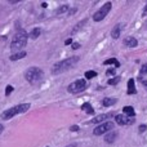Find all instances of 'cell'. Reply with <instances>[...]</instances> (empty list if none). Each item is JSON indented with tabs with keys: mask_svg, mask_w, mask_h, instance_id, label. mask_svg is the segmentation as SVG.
I'll return each mask as SVG.
<instances>
[{
	"mask_svg": "<svg viewBox=\"0 0 147 147\" xmlns=\"http://www.w3.org/2000/svg\"><path fill=\"white\" fill-rule=\"evenodd\" d=\"M30 107H31L30 103H21V105H17V106H13L12 109H8V110H5V111L3 112L1 119L3 120H9V119H12L13 116H16V115L23 114V112L28 111Z\"/></svg>",
	"mask_w": 147,
	"mask_h": 147,
	"instance_id": "obj_3",
	"label": "cell"
},
{
	"mask_svg": "<svg viewBox=\"0 0 147 147\" xmlns=\"http://www.w3.org/2000/svg\"><path fill=\"white\" fill-rule=\"evenodd\" d=\"M70 130H71V132H78L79 127H78V125H71V127H70Z\"/></svg>",
	"mask_w": 147,
	"mask_h": 147,
	"instance_id": "obj_26",
	"label": "cell"
},
{
	"mask_svg": "<svg viewBox=\"0 0 147 147\" xmlns=\"http://www.w3.org/2000/svg\"><path fill=\"white\" fill-rule=\"evenodd\" d=\"M141 74H142V75H146L147 74V63L142 65V67H141Z\"/></svg>",
	"mask_w": 147,
	"mask_h": 147,
	"instance_id": "obj_25",
	"label": "cell"
},
{
	"mask_svg": "<svg viewBox=\"0 0 147 147\" xmlns=\"http://www.w3.org/2000/svg\"><path fill=\"white\" fill-rule=\"evenodd\" d=\"M41 34V30L39 27H35V28H32V30L30 31V34H28V38H31V39H36V38H39V35Z\"/></svg>",
	"mask_w": 147,
	"mask_h": 147,
	"instance_id": "obj_16",
	"label": "cell"
},
{
	"mask_svg": "<svg viewBox=\"0 0 147 147\" xmlns=\"http://www.w3.org/2000/svg\"><path fill=\"white\" fill-rule=\"evenodd\" d=\"M116 132H114V130H112V132H110L109 134H106V137H105V141H106L107 143H112L115 141V138H116Z\"/></svg>",
	"mask_w": 147,
	"mask_h": 147,
	"instance_id": "obj_17",
	"label": "cell"
},
{
	"mask_svg": "<svg viewBox=\"0 0 147 147\" xmlns=\"http://www.w3.org/2000/svg\"><path fill=\"white\" fill-rule=\"evenodd\" d=\"M65 44H66V45H70V44H74V43H72V39H71V38H70V39H67V40L65 41Z\"/></svg>",
	"mask_w": 147,
	"mask_h": 147,
	"instance_id": "obj_30",
	"label": "cell"
},
{
	"mask_svg": "<svg viewBox=\"0 0 147 147\" xmlns=\"http://www.w3.org/2000/svg\"><path fill=\"white\" fill-rule=\"evenodd\" d=\"M70 9V7L69 5H62L61 8H58V9L56 10V14H62V13H65V12H67V10Z\"/></svg>",
	"mask_w": 147,
	"mask_h": 147,
	"instance_id": "obj_20",
	"label": "cell"
},
{
	"mask_svg": "<svg viewBox=\"0 0 147 147\" xmlns=\"http://www.w3.org/2000/svg\"><path fill=\"white\" fill-rule=\"evenodd\" d=\"M120 79H121V78H119V76H115V78L110 79L107 83H109V85H116V84L120 81Z\"/></svg>",
	"mask_w": 147,
	"mask_h": 147,
	"instance_id": "obj_21",
	"label": "cell"
},
{
	"mask_svg": "<svg viewBox=\"0 0 147 147\" xmlns=\"http://www.w3.org/2000/svg\"><path fill=\"white\" fill-rule=\"evenodd\" d=\"M112 116H114V114H112V112H109V114H102V115H98V116L94 117V119L92 120V123H94V124H98V123H102L103 120L111 119Z\"/></svg>",
	"mask_w": 147,
	"mask_h": 147,
	"instance_id": "obj_9",
	"label": "cell"
},
{
	"mask_svg": "<svg viewBox=\"0 0 147 147\" xmlns=\"http://www.w3.org/2000/svg\"><path fill=\"white\" fill-rule=\"evenodd\" d=\"M115 120H116V123L119 125H130L134 123V119L127 116V115H116V116H115Z\"/></svg>",
	"mask_w": 147,
	"mask_h": 147,
	"instance_id": "obj_8",
	"label": "cell"
},
{
	"mask_svg": "<svg viewBox=\"0 0 147 147\" xmlns=\"http://www.w3.org/2000/svg\"><path fill=\"white\" fill-rule=\"evenodd\" d=\"M26 54L27 53H26L25 51H21V52H18V53H16V54H12V56H10V61H18V59L26 57Z\"/></svg>",
	"mask_w": 147,
	"mask_h": 147,
	"instance_id": "obj_15",
	"label": "cell"
},
{
	"mask_svg": "<svg viewBox=\"0 0 147 147\" xmlns=\"http://www.w3.org/2000/svg\"><path fill=\"white\" fill-rule=\"evenodd\" d=\"M79 59H80V57H78V56L70 57V58H66V59H62V61H59V62H57V63L53 65V67H52V72H53L54 75H57V74L67 71L69 69H71L74 65L78 63Z\"/></svg>",
	"mask_w": 147,
	"mask_h": 147,
	"instance_id": "obj_1",
	"label": "cell"
},
{
	"mask_svg": "<svg viewBox=\"0 0 147 147\" xmlns=\"http://www.w3.org/2000/svg\"><path fill=\"white\" fill-rule=\"evenodd\" d=\"M112 129H114V123L107 121V123H103V124H99L98 127L94 128L93 134L101 136V134H105V133H107V132H112Z\"/></svg>",
	"mask_w": 147,
	"mask_h": 147,
	"instance_id": "obj_7",
	"label": "cell"
},
{
	"mask_svg": "<svg viewBox=\"0 0 147 147\" xmlns=\"http://www.w3.org/2000/svg\"><path fill=\"white\" fill-rule=\"evenodd\" d=\"M85 23H86V20H83V21H81V22H79L78 25L75 26V28H74V30H72V32H76V31H78V30H80V28L83 27V26L85 25Z\"/></svg>",
	"mask_w": 147,
	"mask_h": 147,
	"instance_id": "obj_23",
	"label": "cell"
},
{
	"mask_svg": "<svg viewBox=\"0 0 147 147\" xmlns=\"http://www.w3.org/2000/svg\"><path fill=\"white\" fill-rule=\"evenodd\" d=\"M136 85H134V79H129L128 80V94H136Z\"/></svg>",
	"mask_w": 147,
	"mask_h": 147,
	"instance_id": "obj_13",
	"label": "cell"
},
{
	"mask_svg": "<svg viewBox=\"0 0 147 147\" xmlns=\"http://www.w3.org/2000/svg\"><path fill=\"white\" fill-rule=\"evenodd\" d=\"M114 74H115V70L114 69H111V70H107V71H106V75H114Z\"/></svg>",
	"mask_w": 147,
	"mask_h": 147,
	"instance_id": "obj_27",
	"label": "cell"
},
{
	"mask_svg": "<svg viewBox=\"0 0 147 147\" xmlns=\"http://www.w3.org/2000/svg\"><path fill=\"white\" fill-rule=\"evenodd\" d=\"M115 103H116V98H103V101H102V105L105 107H110Z\"/></svg>",
	"mask_w": 147,
	"mask_h": 147,
	"instance_id": "obj_18",
	"label": "cell"
},
{
	"mask_svg": "<svg viewBox=\"0 0 147 147\" xmlns=\"http://www.w3.org/2000/svg\"><path fill=\"white\" fill-rule=\"evenodd\" d=\"M86 88V81L84 80V79H79V80L74 81L71 83L69 86H67V90L70 92V93H80V92H83L84 89Z\"/></svg>",
	"mask_w": 147,
	"mask_h": 147,
	"instance_id": "obj_6",
	"label": "cell"
},
{
	"mask_svg": "<svg viewBox=\"0 0 147 147\" xmlns=\"http://www.w3.org/2000/svg\"><path fill=\"white\" fill-rule=\"evenodd\" d=\"M3 130H4V127H3V124H0V134H1Z\"/></svg>",
	"mask_w": 147,
	"mask_h": 147,
	"instance_id": "obj_32",
	"label": "cell"
},
{
	"mask_svg": "<svg viewBox=\"0 0 147 147\" xmlns=\"http://www.w3.org/2000/svg\"><path fill=\"white\" fill-rule=\"evenodd\" d=\"M140 81H141V83L143 84V85L146 86V89H147V81H146V80H143V79H140Z\"/></svg>",
	"mask_w": 147,
	"mask_h": 147,
	"instance_id": "obj_31",
	"label": "cell"
},
{
	"mask_svg": "<svg viewBox=\"0 0 147 147\" xmlns=\"http://www.w3.org/2000/svg\"><path fill=\"white\" fill-rule=\"evenodd\" d=\"M66 147H76V143H72V145H69V146H66Z\"/></svg>",
	"mask_w": 147,
	"mask_h": 147,
	"instance_id": "obj_33",
	"label": "cell"
},
{
	"mask_svg": "<svg viewBox=\"0 0 147 147\" xmlns=\"http://www.w3.org/2000/svg\"><path fill=\"white\" fill-rule=\"evenodd\" d=\"M120 32H121V25L117 23V25L115 26V27L112 28V31H111V38L112 39H117L120 36Z\"/></svg>",
	"mask_w": 147,
	"mask_h": 147,
	"instance_id": "obj_11",
	"label": "cell"
},
{
	"mask_svg": "<svg viewBox=\"0 0 147 147\" xmlns=\"http://www.w3.org/2000/svg\"><path fill=\"white\" fill-rule=\"evenodd\" d=\"M103 65H114L115 67H120V62L116 58H109L103 62Z\"/></svg>",
	"mask_w": 147,
	"mask_h": 147,
	"instance_id": "obj_19",
	"label": "cell"
},
{
	"mask_svg": "<svg viewBox=\"0 0 147 147\" xmlns=\"http://www.w3.org/2000/svg\"><path fill=\"white\" fill-rule=\"evenodd\" d=\"M123 112H124V115H127V116H129V117H134V115H136V111L132 106H125L124 109H123Z\"/></svg>",
	"mask_w": 147,
	"mask_h": 147,
	"instance_id": "obj_12",
	"label": "cell"
},
{
	"mask_svg": "<svg viewBox=\"0 0 147 147\" xmlns=\"http://www.w3.org/2000/svg\"><path fill=\"white\" fill-rule=\"evenodd\" d=\"M27 39L28 35L25 30H20L12 39V43H10V49L12 51H20V49L25 48L26 44H27Z\"/></svg>",
	"mask_w": 147,
	"mask_h": 147,
	"instance_id": "obj_2",
	"label": "cell"
},
{
	"mask_svg": "<svg viewBox=\"0 0 147 147\" xmlns=\"http://www.w3.org/2000/svg\"><path fill=\"white\" fill-rule=\"evenodd\" d=\"M12 92H13V86L12 85H8L7 88H5V96H9Z\"/></svg>",
	"mask_w": 147,
	"mask_h": 147,
	"instance_id": "obj_24",
	"label": "cell"
},
{
	"mask_svg": "<svg viewBox=\"0 0 147 147\" xmlns=\"http://www.w3.org/2000/svg\"><path fill=\"white\" fill-rule=\"evenodd\" d=\"M111 8H112V3H111V1H107L106 4H103V5H102V7L99 8V9L93 14V21H94V22H99V21L105 20V17L109 14V12L111 10Z\"/></svg>",
	"mask_w": 147,
	"mask_h": 147,
	"instance_id": "obj_5",
	"label": "cell"
},
{
	"mask_svg": "<svg viewBox=\"0 0 147 147\" xmlns=\"http://www.w3.org/2000/svg\"><path fill=\"white\" fill-rule=\"evenodd\" d=\"M81 110H84L88 115H93L94 114V109L90 106V103H88V102H85V103L81 105Z\"/></svg>",
	"mask_w": 147,
	"mask_h": 147,
	"instance_id": "obj_14",
	"label": "cell"
},
{
	"mask_svg": "<svg viewBox=\"0 0 147 147\" xmlns=\"http://www.w3.org/2000/svg\"><path fill=\"white\" fill-rule=\"evenodd\" d=\"M43 76H44L43 70L39 69V67H30V69L25 72V79L31 84L40 81L41 79H43Z\"/></svg>",
	"mask_w": 147,
	"mask_h": 147,
	"instance_id": "obj_4",
	"label": "cell"
},
{
	"mask_svg": "<svg viewBox=\"0 0 147 147\" xmlns=\"http://www.w3.org/2000/svg\"><path fill=\"white\" fill-rule=\"evenodd\" d=\"M79 48H80V44H79V43H74L72 44V49H75V51H76V49H79Z\"/></svg>",
	"mask_w": 147,
	"mask_h": 147,
	"instance_id": "obj_28",
	"label": "cell"
},
{
	"mask_svg": "<svg viewBox=\"0 0 147 147\" xmlns=\"http://www.w3.org/2000/svg\"><path fill=\"white\" fill-rule=\"evenodd\" d=\"M84 76H85V79H93L97 76V72L96 71H86L84 74Z\"/></svg>",
	"mask_w": 147,
	"mask_h": 147,
	"instance_id": "obj_22",
	"label": "cell"
},
{
	"mask_svg": "<svg viewBox=\"0 0 147 147\" xmlns=\"http://www.w3.org/2000/svg\"><path fill=\"white\" fill-rule=\"evenodd\" d=\"M146 129H147V127H146V125H140V132H141V133H143Z\"/></svg>",
	"mask_w": 147,
	"mask_h": 147,
	"instance_id": "obj_29",
	"label": "cell"
},
{
	"mask_svg": "<svg viewBox=\"0 0 147 147\" xmlns=\"http://www.w3.org/2000/svg\"><path fill=\"white\" fill-rule=\"evenodd\" d=\"M124 45L128 47V48H136V47L138 45V41L136 38H133V36H128V38L124 39Z\"/></svg>",
	"mask_w": 147,
	"mask_h": 147,
	"instance_id": "obj_10",
	"label": "cell"
}]
</instances>
